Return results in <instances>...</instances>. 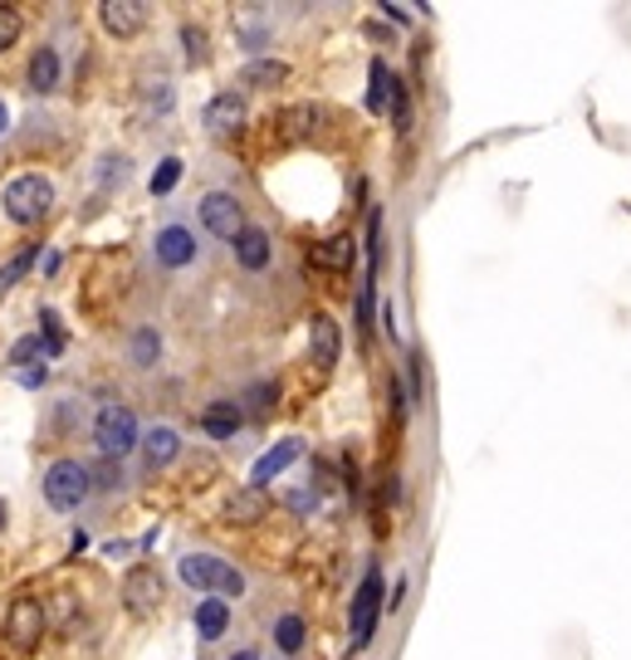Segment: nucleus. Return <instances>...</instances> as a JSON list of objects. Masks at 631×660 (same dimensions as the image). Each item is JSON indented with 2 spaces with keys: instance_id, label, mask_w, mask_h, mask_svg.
<instances>
[{
  "instance_id": "obj_1",
  "label": "nucleus",
  "mask_w": 631,
  "mask_h": 660,
  "mask_svg": "<svg viewBox=\"0 0 631 660\" xmlns=\"http://www.w3.org/2000/svg\"><path fill=\"white\" fill-rule=\"evenodd\" d=\"M177 573H182L186 587L196 592H211V597H245V577L235 573L225 557H211V553H186L182 563H177Z\"/></svg>"
},
{
  "instance_id": "obj_2",
  "label": "nucleus",
  "mask_w": 631,
  "mask_h": 660,
  "mask_svg": "<svg viewBox=\"0 0 631 660\" xmlns=\"http://www.w3.org/2000/svg\"><path fill=\"white\" fill-rule=\"evenodd\" d=\"M0 206H6V215L15 225H35L40 215H50L54 206V187L44 181L40 172H25V177H15L6 187V196H0Z\"/></svg>"
},
{
  "instance_id": "obj_3",
  "label": "nucleus",
  "mask_w": 631,
  "mask_h": 660,
  "mask_svg": "<svg viewBox=\"0 0 631 660\" xmlns=\"http://www.w3.org/2000/svg\"><path fill=\"white\" fill-rule=\"evenodd\" d=\"M377 617H382V573L377 567H367V577L353 592V611H347V641H353V651L372 646Z\"/></svg>"
},
{
  "instance_id": "obj_4",
  "label": "nucleus",
  "mask_w": 631,
  "mask_h": 660,
  "mask_svg": "<svg viewBox=\"0 0 631 660\" xmlns=\"http://www.w3.org/2000/svg\"><path fill=\"white\" fill-rule=\"evenodd\" d=\"M94 440H98V450H104L108 460H122V455L138 446V416H132L128 406L108 402L94 421Z\"/></svg>"
},
{
  "instance_id": "obj_5",
  "label": "nucleus",
  "mask_w": 631,
  "mask_h": 660,
  "mask_svg": "<svg viewBox=\"0 0 631 660\" xmlns=\"http://www.w3.org/2000/svg\"><path fill=\"white\" fill-rule=\"evenodd\" d=\"M44 499L54 509H78L88 499V470L78 460H54L44 475Z\"/></svg>"
},
{
  "instance_id": "obj_6",
  "label": "nucleus",
  "mask_w": 631,
  "mask_h": 660,
  "mask_svg": "<svg viewBox=\"0 0 631 660\" xmlns=\"http://www.w3.org/2000/svg\"><path fill=\"white\" fill-rule=\"evenodd\" d=\"M201 221H206V231H211V235H221V241H235V235L245 231L240 201H235L231 191H211V196L201 201Z\"/></svg>"
},
{
  "instance_id": "obj_7",
  "label": "nucleus",
  "mask_w": 631,
  "mask_h": 660,
  "mask_svg": "<svg viewBox=\"0 0 631 660\" xmlns=\"http://www.w3.org/2000/svg\"><path fill=\"white\" fill-rule=\"evenodd\" d=\"M40 631H44V611H40V602L35 597H15L10 602V617H6V636L20 646V651H30V646L40 641Z\"/></svg>"
},
{
  "instance_id": "obj_8",
  "label": "nucleus",
  "mask_w": 631,
  "mask_h": 660,
  "mask_svg": "<svg viewBox=\"0 0 631 660\" xmlns=\"http://www.w3.org/2000/svg\"><path fill=\"white\" fill-rule=\"evenodd\" d=\"M299 455H303V440H299V436L279 440V446H269V450L260 455V460H255V470H250V485H255V489H265L269 480H279V475H285L289 465L299 460Z\"/></svg>"
},
{
  "instance_id": "obj_9",
  "label": "nucleus",
  "mask_w": 631,
  "mask_h": 660,
  "mask_svg": "<svg viewBox=\"0 0 631 660\" xmlns=\"http://www.w3.org/2000/svg\"><path fill=\"white\" fill-rule=\"evenodd\" d=\"M142 10H148V6H138V0H104V6H98V20H104L108 35L132 40L142 30V20H148Z\"/></svg>"
},
{
  "instance_id": "obj_10",
  "label": "nucleus",
  "mask_w": 631,
  "mask_h": 660,
  "mask_svg": "<svg viewBox=\"0 0 631 660\" xmlns=\"http://www.w3.org/2000/svg\"><path fill=\"white\" fill-rule=\"evenodd\" d=\"M122 597H128V607L138 617H148V611H157V602H162V577L152 567H132L128 583H122Z\"/></svg>"
},
{
  "instance_id": "obj_11",
  "label": "nucleus",
  "mask_w": 631,
  "mask_h": 660,
  "mask_svg": "<svg viewBox=\"0 0 631 660\" xmlns=\"http://www.w3.org/2000/svg\"><path fill=\"white\" fill-rule=\"evenodd\" d=\"M309 352H313V362H319V368H333V362H338L343 338H338L333 313H313V323H309Z\"/></svg>"
},
{
  "instance_id": "obj_12",
  "label": "nucleus",
  "mask_w": 631,
  "mask_h": 660,
  "mask_svg": "<svg viewBox=\"0 0 631 660\" xmlns=\"http://www.w3.org/2000/svg\"><path fill=\"white\" fill-rule=\"evenodd\" d=\"M157 259H162L167 269H182L196 259V241H191V231L182 225H167V231H157Z\"/></svg>"
},
{
  "instance_id": "obj_13",
  "label": "nucleus",
  "mask_w": 631,
  "mask_h": 660,
  "mask_svg": "<svg viewBox=\"0 0 631 660\" xmlns=\"http://www.w3.org/2000/svg\"><path fill=\"white\" fill-rule=\"evenodd\" d=\"M240 123H245V104L235 94H216L206 104V132H216V138H231Z\"/></svg>"
},
{
  "instance_id": "obj_14",
  "label": "nucleus",
  "mask_w": 631,
  "mask_h": 660,
  "mask_svg": "<svg viewBox=\"0 0 631 660\" xmlns=\"http://www.w3.org/2000/svg\"><path fill=\"white\" fill-rule=\"evenodd\" d=\"M240 406H235V402H211L206 406V412H201V430H206V436L211 440H231L235 436V430H240Z\"/></svg>"
},
{
  "instance_id": "obj_15",
  "label": "nucleus",
  "mask_w": 631,
  "mask_h": 660,
  "mask_svg": "<svg viewBox=\"0 0 631 660\" xmlns=\"http://www.w3.org/2000/svg\"><path fill=\"white\" fill-rule=\"evenodd\" d=\"M235 259H240L245 269H265L269 265V235L260 225H245L240 235H235Z\"/></svg>"
},
{
  "instance_id": "obj_16",
  "label": "nucleus",
  "mask_w": 631,
  "mask_h": 660,
  "mask_svg": "<svg viewBox=\"0 0 631 660\" xmlns=\"http://www.w3.org/2000/svg\"><path fill=\"white\" fill-rule=\"evenodd\" d=\"M142 450H148V465H172L177 455H182V436H177L172 426H152L148 436H138Z\"/></svg>"
},
{
  "instance_id": "obj_17",
  "label": "nucleus",
  "mask_w": 631,
  "mask_h": 660,
  "mask_svg": "<svg viewBox=\"0 0 631 660\" xmlns=\"http://www.w3.org/2000/svg\"><path fill=\"white\" fill-rule=\"evenodd\" d=\"M289 78V64L285 60H250L240 70V88H275Z\"/></svg>"
},
{
  "instance_id": "obj_18",
  "label": "nucleus",
  "mask_w": 631,
  "mask_h": 660,
  "mask_svg": "<svg viewBox=\"0 0 631 660\" xmlns=\"http://www.w3.org/2000/svg\"><path fill=\"white\" fill-rule=\"evenodd\" d=\"M225 626H231V607H225L221 597H206L196 607V636L201 641H216V636H225Z\"/></svg>"
},
{
  "instance_id": "obj_19",
  "label": "nucleus",
  "mask_w": 631,
  "mask_h": 660,
  "mask_svg": "<svg viewBox=\"0 0 631 660\" xmlns=\"http://www.w3.org/2000/svg\"><path fill=\"white\" fill-rule=\"evenodd\" d=\"M265 509H269V499H265V489H240V494L225 504V514H231V523H255V519H265Z\"/></svg>"
},
{
  "instance_id": "obj_20",
  "label": "nucleus",
  "mask_w": 631,
  "mask_h": 660,
  "mask_svg": "<svg viewBox=\"0 0 631 660\" xmlns=\"http://www.w3.org/2000/svg\"><path fill=\"white\" fill-rule=\"evenodd\" d=\"M313 265H323V269H347V265H353V235H333L329 245H319V249H313Z\"/></svg>"
},
{
  "instance_id": "obj_21",
  "label": "nucleus",
  "mask_w": 631,
  "mask_h": 660,
  "mask_svg": "<svg viewBox=\"0 0 631 660\" xmlns=\"http://www.w3.org/2000/svg\"><path fill=\"white\" fill-rule=\"evenodd\" d=\"M54 84H60V54H54V50H40L35 60H30V88L50 94Z\"/></svg>"
},
{
  "instance_id": "obj_22",
  "label": "nucleus",
  "mask_w": 631,
  "mask_h": 660,
  "mask_svg": "<svg viewBox=\"0 0 631 660\" xmlns=\"http://www.w3.org/2000/svg\"><path fill=\"white\" fill-rule=\"evenodd\" d=\"M275 641H279V651L285 656H295L303 646V617H279L275 621Z\"/></svg>"
},
{
  "instance_id": "obj_23",
  "label": "nucleus",
  "mask_w": 631,
  "mask_h": 660,
  "mask_svg": "<svg viewBox=\"0 0 631 660\" xmlns=\"http://www.w3.org/2000/svg\"><path fill=\"white\" fill-rule=\"evenodd\" d=\"M377 269H382V211H372L367 215V275L377 279Z\"/></svg>"
},
{
  "instance_id": "obj_24",
  "label": "nucleus",
  "mask_w": 631,
  "mask_h": 660,
  "mask_svg": "<svg viewBox=\"0 0 631 660\" xmlns=\"http://www.w3.org/2000/svg\"><path fill=\"white\" fill-rule=\"evenodd\" d=\"M40 352H44V343H40V333H30V338H20V343H15V348H10V368H15V372H25V368H30V362H35V358H40Z\"/></svg>"
},
{
  "instance_id": "obj_25",
  "label": "nucleus",
  "mask_w": 631,
  "mask_h": 660,
  "mask_svg": "<svg viewBox=\"0 0 631 660\" xmlns=\"http://www.w3.org/2000/svg\"><path fill=\"white\" fill-rule=\"evenodd\" d=\"M387 84H392V78H387V64L372 60V94H367V108H372V113L387 108Z\"/></svg>"
},
{
  "instance_id": "obj_26",
  "label": "nucleus",
  "mask_w": 631,
  "mask_h": 660,
  "mask_svg": "<svg viewBox=\"0 0 631 660\" xmlns=\"http://www.w3.org/2000/svg\"><path fill=\"white\" fill-rule=\"evenodd\" d=\"M177 181H182V162H177V157H167V162L152 172V196H167Z\"/></svg>"
},
{
  "instance_id": "obj_27",
  "label": "nucleus",
  "mask_w": 631,
  "mask_h": 660,
  "mask_svg": "<svg viewBox=\"0 0 631 660\" xmlns=\"http://www.w3.org/2000/svg\"><path fill=\"white\" fill-rule=\"evenodd\" d=\"M35 259H40V245H30V249H25V255H15V259H10V265H6V269H0V289H10V284H15L20 275H25V269H30V265H35Z\"/></svg>"
},
{
  "instance_id": "obj_28",
  "label": "nucleus",
  "mask_w": 631,
  "mask_h": 660,
  "mask_svg": "<svg viewBox=\"0 0 631 660\" xmlns=\"http://www.w3.org/2000/svg\"><path fill=\"white\" fill-rule=\"evenodd\" d=\"M40 323H44V352H64V323H60V313L44 309Z\"/></svg>"
},
{
  "instance_id": "obj_29",
  "label": "nucleus",
  "mask_w": 631,
  "mask_h": 660,
  "mask_svg": "<svg viewBox=\"0 0 631 660\" xmlns=\"http://www.w3.org/2000/svg\"><path fill=\"white\" fill-rule=\"evenodd\" d=\"M15 40H20V15L10 6H0V54H6Z\"/></svg>"
},
{
  "instance_id": "obj_30",
  "label": "nucleus",
  "mask_w": 631,
  "mask_h": 660,
  "mask_svg": "<svg viewBox=\"0 0 631 660\" xmlns=\"http://www.w3.org/2000/svg\"><path fill=\"white\" fill-rule=\"evenodd\" d=\"M157 348H162V343H157V333H152V328H142V333H138V343H132V358H138L142 368H148V362L157 358Z\"/></svg>"
},
{
  "instance_id": "obj_31",
  "label": "nucleus",
  "mask_w": 631,
  "mask_h": 660,
  "mask_svg": "<svg viewBox=\"0 0 631 660\" xmlns=\"http://www.w3.org/2000/svg\"><path fill=\"white\" fill-rule=\"evenodd\" d=\"M182 40H186V60L191 64H206V35H201V30H182Z\"/></svg>"
},
{
  "instance_id": "obj_32",
  "label": "nucleus",
  "mask_w": 631,
  "mask_h": 660,
  "mask_svg": "<svg viewBox=\"0 0 631 660\" xmlns=\"http://www.w3.org/2000/svg\"><path fill=\"white\" fill-rule=\"evenodd\" d=\"M44 377H50V368H25V372H20V382H25V386H44Z\"/></svg>"
},
{
  "instance_id": "obj_33",
  "label": "nucleus",
  "mask_w": 631,
  "mask_h": 660,
  "mask_svg": "<svg viewBox=\"0 0 631 660\" xmlns=\"http://www.w3.org/2000/svg\"><path fill=\"white\" fill-rule=\"evenodd\" d=\"M269 396H275V386H255V406H260V412L269 406Z\"/></svg>"
},
{
  "instance_id": "obj_34",
  "label": "nucleus",
  "mask_w": 631,
  "mask_h": 660,
  "mask_svg": "<svg viewBox=\"0 0 631 660\" xmlns=\"http://www.w3.org/2000/svg\"><path fill=\"white\" fill-rule=\"evenodd\" d=\"M231 660H260V656H255V651H235Z\"/></svg>"
},
{
  "instance_id": "obj_35",
  "label": "nucleus",
  "mask_w": 631,
  "mask_h": 660,
  "mask_svg": "<svg viewBox=\"0 0 631 660\" xmlns=\"http://www.w3.org/2000/svg\"><path fill=\"white\" fill-rule=\"evenodd\" d=\"M0 132H6V104H0Z\"/></svg>"
},
{
  "instance_id": "obj_36",
  "label": "nucleus",
  "mask_w": 631,
  "mask_h": 660,
  "mask_svg": "<svg viewBox=\"0 0 631 660\" xmlns=\"http://www.w3.org/2000/svg\"><path fill=\"white\" fill-rule=\"evenodd\" d=\"M0 523H6V504H0Z\"/></svg>"
}]
</instances>
